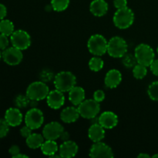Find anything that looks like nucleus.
I'll use <instances>...</instances> for the list:
<instances>
[{
  "mask_svg": "<svg viewBox=\"0 0 158 158\" xmlns=\"http://www.w3.org/2000/svg\"><path fill=\"white\" fill-rule=\"evenodd\" d=\"M77 78L69 71H62L58 73L54 78V86L56 89L61 92H69L76 86Z\"/></svg>",
  "mask_w": 158,
  "mask_h": 158,
  "instance_id": "nucleus-1",
  "label": "nucleus"
},
{
  "mask_svg": "<svg viewBox=\"0 0 158 158\" xmlns=\"http://www.w3.org/2000/svg\"><path fill=\"white\" fill-rule=\"evenodd\" d=\"M116 27L120 29H126L131 26L134 21V13L127 6L117 9L113 18Z\"/></svg>",
  "mask_w": 158,
  "mask_h": 158,
  "instance_id": "nucleus-2",
  "label": "nucleus"
},
{
  "mask_svg": "<svg viewBox=\"0 0 158 158\" xmlns=\"http://www.w3.org/2000/svg\"><path fill=\"white\" fill-rule=\"evenodd\" d=\"M108 42L106 38L100 34H94L87 42V47L93 55L100 56L107 52Z\"/></svg>",
  "mask_w": 158,
  "mask_h": 158,
  "instance_id": "nucleus-3",
  "label": "nucleus"
},
{
  "mask_svg": "<svg viewBox=\"0 0 158 158\" xmlns=\"http://www.w3.org/2000/svg\"><path fill=\"white\" fill-rule=\"evenodd\" d=\"M49 93V86L43 81L33 82L28 86L26 95L31 100H40L46 99Z\"/></svg>",
  "mask_w": 158,
  "mask_h": 158,
  "instance_id": "nucleus-4",
  "label": "nucleus"
},
{
  "mask_svg": "<svg viewBox=\"0 0 158 158\" xmlns=\"http://www.w3.org/2000/svg\"><path fill=\"white\" fill-rule=\"evenodd\" d=\"M134 56H135L137 63L147 66V67L151 66L155 57L154 49L149 45L144 44V43L138 45L136 47Z\"/></svg>",
  "mask_w": 158,
  "mask_h": 158,
  "instance_id": "nucleus-5",
  "label": "nucleus"
},
{
  "mask_svg": "<svg viewBox=\"0 0 158 158\" xmlns=\"http://www.w3.org/2000/svg\"><path fill=\"white\" fill-rule=\"evenodd\" d=\"M127 43L120 36H114L108 41L107 52L114 58H122L127 52Z\"/></svg>",
  "mask_w": 158,
  "mask_h": 158,
  "instance_id": "nucleus-6",
  "label": "nucleus"
},
{
  "mask_svg": "<svg viewBox=\"0 0 158 158\" xmlns=\"http://www.w3.org/2000/svg\"><path fill=\"white\" fill-rule=\"evenodd\" d=\"M80 115L85 119H94L100 110V103L94 100H84L78 106Z\"/></svg>",
  "mask_w": 158,
  "mask_h": 158,
  "instance_id": "nucleus-7",
  "label": "nucleus"
},
{
  "mask_svg": "<svg viewBox=\"0 0 158 158\" xmlns=\"http://www.w3.org/2000/svg\"><path fill=\"white\" fill-rule=\"evenodd\" d=\"M10 41L12 46L23 51L30 46L31 37L26 31L18 29L10 35Z\"/></svg>",
  "mask_w": 158,
  "mask_h": 158,
  "instance_id": "nucleus-8",
  "label": "nucleus"
},
{
  "mask_svg": "<svg viewBox=\"0 0 158 158\" xmlns=\"http://www.w3.org/2000/svg\"><path fill=\"white\" fill-rule=\"evenodd\" d=\"M44 122L43 112L36 107L31 108L25 115V123L32 130H36L41 127Z\"/></svg>",
  "mask_w": 158,
  "mask_h": 158,
  "instance_id": "nucleus-9",
  "label": "nucleus"
},
{
  "mask_svg": "<svg viewBox=\"0 0 158 158\" xmlns=\"http://www.w3.org/2000/svg\"><path fill=\"white\" fill-rule=\"evenodd\" d=\"M2 60H4L5 63L9 66H16L19 64L23 59L22 50L14 46L6 48L2 52Z\"/></svg>",
  "mask_w": 158,
  "mask_h": 158,
  "instance_id": "nucleus-10",
  "label": "nucleus"
},
{
  "mask_svg": "<svg viewBox=\"0 0 158 158\" xmlns=\"http://www.w3.org/2000/svg\"><path fill=\"white\" fill-rule=\"evenodd\" d=\"M112 149L101 141L96 142L89 150V157L94 158H112L114 157Z\"/></svg>",
  "mask_w": 158,
  "mask_h": 158,
  "instance_id": "nucleus-11",
  "label": "nucleus"
},
{
  "mask_svg": "<svg viewBox=\"0 0 158 158\" xmlns=\"http://www.w3.org/2000/svg\"><path fill=\"white\" fill-rule=\"evenodd\" d=\"M64 129L60 123L52 121L46 124L43 130V135L46 140H56L61 136Z\"/></svg>",
  "mask_w": 158,
  "mask_h": 158,
  "instance_id": "nucleus-12",
  "label": "nucleus"
},
{
  "mask_svg": "<svg viewBox=\"0 0 158 158\" xmlns=\"http://www.w3.org/2000/svg\"><path fill=\"white\" fill-rule=\"evenodd\" d=\"M48 106L53 110H58L63 106L65 102V97L63 92L57 89L49 91L46 97Z\"/></svg>",
  "mask_w": 158,
  "mask_h": 158,
  "instance_id": "nucleus-13",
  "label": "nucleus"
},
{
  "mask_svg": "<svg viewBox=\"0 0 158 158\" xmlns=\"http://www.w3.org/2000/svg\"><path fill=\"white\" fill-rule=\"evenodd\" d=\"M98 123L104 129H113L118 124V117L111 111H105L98 118Z\"/></svg>",
  "mask_w": 158,
  "mask_h": 158,
  "instance_id": "nucleus-14",
  "label": "nucleus"
},
{
  "mask_svg": "<svg viewBox=\"0 0 158 158\" xmlns=\"http://www.w3.org/2000/svg\"><path fill=\"white\" fill-rule=\"evenodd\" d=\"M23 114L18 107L9 108L5 114V120L10 127L19 126L23 122Z\"/></svg>",
  "mask_w": 158,
  "mask_h": 158,
  "instance_id": "nucleus-15",
  "label": "nucleus"
},
{
  "mask_svg": "<svg viewBox=\"0 0 158 158\" xmlns=\"http://www.w3.org/2000/svg\"><path fill=\"white\" fill-rule=\"evenodd\" d=\"M78 152V145L72 140H66L59 148V153L63 158H71L77 155Z\"/></svg>",
  "mask_w": 158,
  "mask_h": 158,
  "instance_id": "nucleus-16",
  "label": "nucleus"
},
{
  "mask_svg": "<svg viewBox=\"0 0 158 158\" xmlns=\"http://www.w3.org/2000/svg\"><path fill=\"white\" fill-rule=\"evenodd\" d=\"M122 81L121 73L117 69H110L106 74L104 83L106 87L114 89L117 87Z\"/></svg>",
  "mask_w": 158,
  "mask_h": 158,
  "instance_id": "nucleus-17",
  "label": "nucleus"
},
{
  "mask_svg": "<svg viewBox=\"0 0 158 158\" xmlns=\"http://www.w3.org/2000/svg\"><path fill=\"white\" fill-rule=\"evenodd\" d=\"M80 116L78 108H76L74 106H68L62 110L60 114V119L64 123H71L77 121Z\"/></svg>",
  "mask_w": 158,
  "mask_h": 158,
  "instance_id": "nucleus-18",
  "label": "nucleus"
},
{
  "mask_svg": "<svg viewBox=\"0 0 158 158\" xmlns=\"http://www.w3.org/2000/svg\"><path fill=\"white\" fill-rule=\"evenodd\" d=\"M89 10L95 16H103L108 11V4L105 0H94L90 3Z\"/></svg>",
  "mask_w": 158,
  "mask_h": 158,
  "instance_id": "nucleus-19",
  "label": "nucleus"
},
{
  "mask_svg": "<svg viewBox=\"0 0 158 158\" xmlns=\"http://www.w3.org/2000/svg\"><path fill=\"white\" fill-rule=\"evenodd\" d=\"M88 137L94 143L101 141L105 137V129L99 123H94L89 128Z\"/></svg>",
  "mask_w": 158,
  "mask_h": 158,
  "instance_id": "nucleus-20",
  "label": "nucleus"
},
{
  "mask_svg": "<svg viewBox=\"0 0 158 158\" xmlns=\"http://www.w3.org/2000/svg\"><path fill=\"white\" fill-rule=\"evenodd\" d=\"M69 100L75 106H79L85 100V90L80 86H74L69 91Z\"/></svg>",
  "mask_w": 158,
  "mask_h": 158,
  "instance_id": "nucleus-21",
  "label": "nucleus"
},
{
  "mask_svg": "<svg viewBox=\"0 0 158 158\" xmlns=\"http://www.w3.org/2000/svg\"><path fill=\"white\" fill-rule=\"evenodd\" d=\"M43 135L36 133H32L29 137L26 138V144L31 149H37L41 148L42 144L44 140Z\"/></svg>",
  "mask_w": 158,
  "mask_h": 158,
  "instance_id": "nucleus-22",
  "label": "nucleus"
},
{
  "mask_svg": "<svg viewBox=\"0 0 158 158\" xmlns=\"http://www.w3.org/2000/svg\"><path fill=\"white\" fill-rule=\"evenodd\" d=\"M40 149L43 154L51 157L53 154H56L57 151H59V147L55 140H46V141L43 142Z\"/></svg>",
  "mask_w": 158,
  "mask_h": 158,
  "instance_id": "nucleus-23",
  "label": "nucleus"
},
{
  "mask_svg": "<svg viewBox=\"0 0 158 158\" xmlns=\"http://www.w3.org/2000/svg\"><path fill=\"white\" fill-rule=\"evenodd\" d=\"M15 31L13 23L9 19H2L0 21V33L10 36Z\"/></svg>",
  "mask_w": 158,
  "mask_h": 158,
  "instance_id": "nucleus-24",
  "label": "nucleus"
},
{
  "mask_svg": "<svg viewBox=\"0 0 158 158\" xmlns=\"http://www.w3.org/2000/svg\"><path fill=\"white\" fill-rule=\"evenodd\" d=\"M147 74H148L147 66L137 63L133 67V75L137 80H142L146 77Z\"/></svg>",
  "mask_w": 158,
  "mask_h": 158,
  "instance_id": "nucleus-25",
  "label": "nucleus"
},
{
  "mask_svg": "<svg viewBox=\"0 0 158 158\" xmlns=\"http://www.w3.org/2000/svg\"><path fill=\"white\" fill-rule=\"evenodd\" d=\"M69 4V0H51L52 9L56 12H63L66 10Z\"/></svg>",
  "mask_w": 158,
  "mask_h": 158,
  "instance_id": "nucleus-26",
  "label": "nucleus"
},
{
  "mask_svg": "<svg viewBox=\"0 0 158 158\" xmlns=\"http://www.w3.org/2000/svg\"><path fill=\"white\" fill-rule=\"evenodd\" d=\"M103 65H104L103 60L97 56L95 57L91 58L89 61V69L94 72H99L100 70H101L103 67Z\"/></svg>",
  "mask_w": 158,
  "mask_h": 158,
  "instance_id": "nucleus-27",
  "label": "nucleus"
},
{
  "mask_svg": "<svg viewBox=\"0 0 158 158\" xmlns=\"http://www.w3.org/2000/svg\"><path fill=\"white\" fill-rule=\"evenodd\" d=\"M150 98L154 101H158V81L151 83L148 89Z\"/></svg>",
  "mask_w": 158,
  "mask_h": 158,
  "instance_id": "nucleus-28",
  "label": "nucleus"
},
{
  "mask_svg": "<svg viewBox=\"0 0 158 158\" xmlns=\"http://www.w3.org/2000/svg\"><path fill=\"white\" fill-rule=\"evenodd\" d=\"M30 100L26 95L17 96L15 100V103L18 108H25L29 104Z\"/></svg>",
  "mask_w": 158,
  "mask_h": 158,
  "instance_id": "nucleus-29",
  "label": "nucleus"
},
{
  "mask_svg": "<svg viewBox=\"0 0 158 158\" xmlns=\"http://www.w3.org/2000/svg\"><path fill=\"white\" fill-rule=\"evenodd\" d=\"M123 58V65L127 68H133L137 63L135 56L131 54H125Z\"/></svg>",
  "mask_w": 158,
  "mask_h": 158,
  "instance_id": "nucleus-30",
  "label": "nucleus"
},
{
  "mask_svg": "<svg viewBox=\"0 0 158 158\" xmlns=\"http://www.w3.org/2000/svg\"><path fill=\"white\" fill-rule=\"evenodd\" d=\"M9 127L5 118L0 119V138H3L7 135L9 131Z\"/></svg>",
  "mask_w": 158,
  "mask_h": 158,
  "instance_id": "nucleus-31",
  "label": "nucleus"
},
{
  "mask_svg": "<svg viewBox=\"0 0 158 158\" xmlns=\"http://www.w3.org/2000/svg\"><path fill=\"white\" fill-rule=\"evenodd\" d=\"M8 37L4 34L0 33V50H5L9 46V40Z\"/></svg>",
  "mask_w": 158,
  "mask_h": 158,
  "instance_id": "nucleus-32",
  "label": "nucleus"
},
{
  "mask_svg": "<svg viewBox=\"0 0 158 158\" xmlns=\"http://www.w3.org/2000/svg\"><path fill=\"white\" fill-rule=\"evenodd\" d=\"M105 99V93L101 89L96 90L94 94V100L98 103L103 101Z\"/></svg>",
  "mask_w": 158,
  "mask_h": 158,
  "instance_id": "nucleus-33",
  "label": "nucleus"
},
{
  "mask_svg": "<svg viewBox=\"0 0 158 158\" xmlns=\"http://www.w3.org/2000/svg\"><path fill=\"white\" fill-rule=\"evenodd\" d=\"M52 76H53L52 73L51 72V71H49V70L42 71L41 74H40V77H41L42 80L44 82L49 81V80L52 78Z\"/></svg>",
  "mask_w": 158,
  "mask_h": 158,
  "instance_id": "nucleus-34",
  "label": "nucleus"
},
{
  "mask_svg": "<svg viewBox=\"0 0 158 158\" xmlns=\"http://www.w3.org/2000/svg\"><path fill=\"white\" fill-rule=\"evenodd\" d=\"M32 130L30 127H29L27 125H26V126L23 127L21 128V130H20V134H21L22 137H25V138H27L32 134Z\"/></svg>",
  "mask_w": 158,
  "mask_h": 158,
  "instance_id": "nucleus-35",
  "label": "nucleus"
},
{
  "mask_svg": "<svg viewBox=\"0 0 158 158\" xmlns=\"http://www.w3.org/2000/svg\"><path fill=\"white\" fill-rule=\"evenodd\" d=\"M114 5L116 9H123L127 6V0H114Z\"/></svg>",
  "mask_w": 158,
  "mask_h": 158,
  "instance_id": "nucleus-36",
  "label": "nucleus"
},
{
  "mask_svg": "<svg viewBox=\"0 0 158 158\" xmlns=\"http://www.w3.org/2000/svg\"><path fill=\"white\" fill-rule=\"evenodd\" d=\"M150 68L153 74L158 77V60H154L150 66Z\"/></svg>",
  "mask_w": 158,
  "mask_h": 158,
  "instance_id": "nucleus-37",
  "label": "nucleus"
},
{
  "mask_svg": "<svg viewBox=\"0 0 158 158\" xmlns=\"http://www.w3.org/2000/svg\"><path fill=\"white\" fill-rule=\"evenodd\" d=\"M9 153L12 155V157H15V155H17L18 154L20 153V149L17 145H12L9 150Z\"/></svg>",
  "mask_w": 158,
  "mask_h": 158,
  "instance_id": "nucleus-38",
  "label": "nucleus"
},
{
  "mask_svg": "<svg viewBox=\"0 0 158 158\" xmlns=\"http://www.w3.org/2000/svg\"><path fill=\"white\" fill-rule=\"evenodd\" d=\"M7 15V9L3 4L0 3V21L5 18Z\"/></svg>",
  "mask_w": 158,
  "mask_h": 158,
  "instance_id": "nucleus-39",
  "label": "nucleus"
},
{
  "mask_svg": "<svg viewBox=\"0 0 158 158\" xmlns=\"http://www.w3.org/2000/svg\"><path fill=\"white\" fill-rule=\"evenodd\" d=\"M63 141H66V140H69V133L66 132V131H63V132L62 133L61 136L60 137Z\"/></svg>",
  "mask_w": 158,
  "mask_h": 158,
  "instance_id": "nucleus-40",
  "label": "nucleus"
},
{
  "mask_svg": "<svg viewBox=\"0 0 158 158\" xmlns=\"http://www.w3.org/2000/svg\"><path fill=\"white\" fill-rule=\"evenodd\" d=\"M27 155H26V154H21V153H19V154H18L17 155H15V157H13V158H28Z\"/></svg>",
  "mask_w": 158,
  "mask_h": 158,
  "instance_id": "nucleus-41",
  "label": "nucleus"
},
{
  "mask_svg": "<svg viewBox=\"0 0 158 158\" xmlns=\"http://www.w3.org/2000/svg\"><path fill=\"white\" fill-rule=\"evenodd\" d=\"M138 158H149L151 157H150V155H148V154H145V153H141V154H140L138 155Z\"/></svg>",
  "mask_w": 158,
  "mask_h": 158,
  "instance_id": "nucleus-42",
  "label": "nucleus"
},
{
  "mask_svg": "<svg viewBox=\"0 0 158 158\" xmlns=\"http://www.w3.org/2000/svg\"><path fill=\"white\" fill-rule=\"evenodd\" d=\"M153 158H158V154H154V155H153Z\"/></svg>",
  "mask_w": 158,
  "mask_h": 158,
  "instance_id": "nucleus-43",
  "label": "nucleus"
},
{
  "mask_svg": "<svg viewBox=\"0 0 158 158\" xmlns=\"http://www.w3.org/2000/svg\"><path fill=\"white\" fill-rule=\"evenodd\" d=\"M2 58V52H1V50H0V60H1V59Z\"/></svg>",
  "mask_w": 158,
  "mask_h": 158,
  "instance_id": "nucleus-44",
  "label": "nucleus"
},
{
  "mask_svg": "<svg viewBox=\"0 0 158 158\" xmlns=\"http://www.w3.org/2000/svg\"><path fill=\"white\" fill-rule=\"evenodd\" d=\"M157 53H158V46H157Z\"/></svg>",
  "mask_w": 158,
  "mask_h": 158,
  "instance_id": "nucleus-45",
  "label": "nucleus"
}]
</instances>
